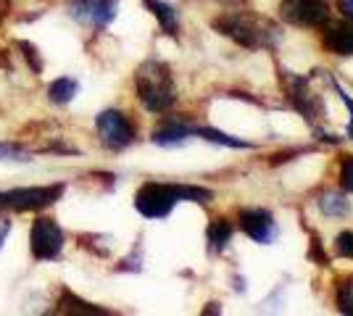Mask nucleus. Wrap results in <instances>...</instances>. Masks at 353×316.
Instances as JSON below:
<instances>
[{"label": "nucleus", "instance_id": "nucleus-1", "mask_svg": "<svg viewBox=\"0 0 353 316\" xmlns=\"http://www.w3.org/2000/svg\"><path fill=\"white\" fill-rule=\"evenodd\" d=\"M211 190L206 187H190V185H161V182H148L140 187L134 198V209L145 219H163L169 216L179 200H192V203H208Z\"/></svg>", "mask_w": 353, "mask_h": 316}, {"label": "nucleus", "instance_id": "nucleus-2", "mask_svg": "<svg viewBox=\"0 0 353 316\" xmlns=\"http://www.w3.org/2000/svg\"><path fill=\"white\" fill-rule=\"evenodd\" d=\"M134 85H137V98L148 111L163 114L174 105V76H172V69L161 61H145L134 74Z\"/></svg>", "mask_w": 353, "mask_h": 316}, {"label": "nucleus", "instance_id": "nucleus-3", "mask_svg": "<svg viewBox=\"0 0 353 316\" xmlns=\"http://www.w3.org/2000/svg\"><path fill=\"white\" fill-rule=\"evenodd\" d=\"M214 30L221 32L224 37L235 40L243 48H264L272 45V32H264V24L256 21L253 16L245 14H224L214 19Z\"/></svg>", "mask_w": 353, "mask_h": 316}, {"label": "nucleus", "instance_id": "nucleus-4", "mask_svg": "<svg viewBox=\"0 0 353 316\" xmlns=\"http://www.w3.org/2000/svg\"><path fill=\"white\" fill-rule=\"evenodd\" d=\"M66 185H45V187H16L0 193V211H43L63 196Z\"/></svg>", "mask_w": 353, "mask_h": 316}, {"label": "nucleus", "instance_id": "nucleus-5", "mask_svg": "<svg viewBox=\"0 0 353 316\" xmlns=\"http://www.w3.org/2000/svg\"><path fill=\"white\" fill-rule=\"evenodd\" d=\"M95 127H98L101 143H103L105 148H111V151H124V148H130L134 143V127L121 111L108 108L103 114H98Z\"/></svg>", "mask_w": 353, "mask_h": 316}, {"label": "nucleus", "instance_id": "nucleus-6", "mask_svg": "<svg viewBox=\"0 0 353 316\" xmlns=\"http://www.w3.org/2000/svg\"><path fill=\"white\" fill-rule=\"evenodd\" d=\"M30 245H32V256L37 258V261H53L63 251V229L53 219L40 216L32 224Z\"/></svg>", "mask_w": 353, "mask_h": 316}, {"label": "nucleus", "instance_id": "nucleus-7", "mask_svg": "<svg viewBox=\"0 0 353 316\" xmlns=\"http://www.w3.org/2000/svg\"><path fill=\"white\" fill-rule=\"evenodd\" d=\"M119 0H69V14L74 21L103 30L114 21Z\"/></svg>", "mask_w": 353, "mask_h": 316}, {"label": "nucleus", "instance_id": "nucleus-8", "mask_svg": "<svg viewBox=\"0 0 353 316\" xmlns=\"http://www.w3.org/2000/svg\"><path fill=\"white\" fill-rule=\"evenodd\" d=\"M282 19L301 27H319L330 19L327 0H282Z\"/></svg>", "mask_w": 353, "mask_h": 316}, {"label": "nucleus", "instance_id": "nucleus-9", "mask_svg": "<svg viewBox=\"0 0 353 316\" xmlns=\"http://www.w3.org/2000/svg\"><path fill=\"white\" fill-rule=\"evenodd\" d=\"M237 222H240V229L248 235L250 240L261 242V245H269L277 238V224H274L272 213L264 209H243Z\"/></svg>", "mask_w": 353, "mask_h": 316}, {"label": "nucleus", "instance_id": "nucleus-10", "mask_svg": "<svg viewBox=\"0 0 353 316\" xmlns=\"http://www.w3.org/2000/svg\"><path fill=\"white\" fill-rule=\"evenodd\" d=\"M282 79L288 82L290 103L295 105V111H298V114H303L309 121L316 119V116H319V111H322V103H319V98H316V95H311L309 92L306 79H303V76H290V74H285Z\"/></svg>", "mask_w": 353, "mask_h": 316}, {"label": "nucleus", "instance_id": "nucleus-11", "mask_svg": "<svg viewBox=\"0 0 353 316\" xmlns=\"http://www.w3.org/2000/svg\"><path fill=\"white\" fill-rule=\"evenodd\" d=\"M324 45L338 56H353V27L345 21H324Z\"/></svg>", "mask_w": 353, "mask_h": 316}, {"label": "nucleus", "instance_id": "nucleus-12", "mask_svg": "<svg viewBox=\"0 0 353 316\" xmlns=\"http://www.w3.org/2000/svg\"><path fill=\"white\" fill-rule=\"evenodd\" d=\"M192 135H195V127L185 124L182 119H166L159 129H153V143L161 148H176V145H185Z\"/></svg>", "mask_w": 353, "mask_h": 316}, {"label": "nucleus", "instance_id": "nucleus-13", "mask_svg": "<svg viewBox=\"0 0 353 316\" xmlns=\"http://www.w3.org/2000/svg\"><path fill=\"white\" fill-rule=\"evenodd\" d=\"M59 314H85V316H103L108 314L101 306H92V303L77 298L72 290H63L59 301Z\"/></svg>", "mask_w": 353, "mask_h": 316}, {"label": "nucleus", "instance_id": "nucleus-14", "mask_svg": "<svg viewBox=\"0 0 353 316\" xmlns=\"http://www.w3.org/2000/svg\"><path fill=\"white\" fill-rule=\"evenodd\" d=\"M77 92H79L77 79H72V76H61V79H56V82L48 87V98H50L53 103L66 105V103H72Z\"/></svg>", "mask_w": 353, "mask_h": 316}, {"label": "nucleus", "instance_id": "nucleus-15", "mask_svg": "<svg viewBox=\"0 0 353 316\" xmlns=\"http://www.w3.org/2000/svg\"><path fill=\"white\" fill-rule=\"evenodd\" d=\"M145 8L159 19V24L166 34H176V11L172 6H166L161 0H145Z\"/></svg>", "mask_w": 353, "mask_h": 316}, {"label": "nucleus", "instance_id": "nucleus-16", "mask_svg": "<svg viewBox=\"0 0 353 316\" xmlns=\"http://www.w3.org/2000/svg\"><path fill=\"white\" fill-rule=\"evenodd\" d=\"M195 135H201L208 143H219V145H227V148H250V143L240 140V137H230L219 132V129H211V127H195Z\"/></svg>", "mask_w": 353, "mask_h": 316}, {"label": "nucleus", "instance_id": "nucleus-17", "mask_svg": "<svg viewBox=\"0 0 353 316\" xmlns=\"http://www.w3.org/2000/svg\"><path fill=\"white\" fill-rule=\"evenodd\" d=\"M232 238V227L227 224L224 219H216V222H211L208 227V242H211V251H224L227 248V242Z\"/></svg>", "mask_w": 353, "mask_h": 316}, {"label": "nucleus", "instance_id": "nucleus-18", "mask_svg": "<svg viewBox=\"0 0 353 316\" xmlns=\"http://www.w3.org/2000/svg\"><path fill=\"white\" fill-rule=\"evenodd\" d=\"M319 209L327 213V216H343V213H348V200L345 196H340V193H330V196H324L319 200Z\"/></svg>", "mask_w": 353, "mask_h": 316}, {"label": "nucleus", "instance_id": "nucleus-19", "mask_svg": "<svg viewBox=\"0 0 353 316\" xmlns=\"http://www.w3.org/2000/svg\"><path fill=\"white\" fill-rule=\"evenodd\" d=\"M338 308L343 314L353 316V277L343 280L338 287Z\"/></svg>", "mask_w": 353, "mask_h": 316}, {"label": "nucleus", "instance_id": "nucleus-20", "mask_svg": "<svg viewBox=\"0 0 353 316\" xmlns=\"http://www.w3.org/2000/svg\"><path fill=\"white\" fill-rule=\"evenodd\" d=\"M19 50L24 53V59H27V63H30V69L34 72V74H40L43 72V59L37 56V50H34V45H30V43H19Z\"/></svg>", "mask_w": 353, "mask_h": 316}, {"label": "nucleus", "instance_id": "nucleus-21", "mask_svg": "<svg viewBox=\"0 0 353 316\" xmlns=\"http://www.w3.org/2000/svg\"><path fill=\"white\" fill-rule=\"evenodd\" d=\"M340 182H343V190L353 193V156H345V158H343V166H340Z\"/></svg>", "mask_w": 353, "mask_h": 316}, {"label": "nucleus", "instance_id": "nucleus-22", "mask_svg": "<svg viewBox=\"0 0 353 316\" xmlns=\"http://www.w3.org/2000/svg\"><path fill=\"white\" fill-rule=\"evenodd\" d=\"M0 158H8V161H30L27 153L16 145H8V143H0Z\"/></svg>", "mask_w": 353, "mask_h": 316}, {"label": "nucleus", "instance_id": "nucleus-23", "mask_svg": "<svg viewBox=\"0 0 353 316\" xmlns=\"http://www.w3.org/2000/svg\"><path fill=\"white\" fill-rule=\"evenodd\" d=\"M338 253L345 258H353V232H340L338 235Z\"/></svg>", "mask_w": 353, "mask_h": 316}, {"label": "nucleus", "instance_id": "nucleus-24", "mask_svg": "<svg viewBox=\"0 0 353 316\" xmlns=\"http://www.w3.org/2000/svg\"><path fill=\"white\" fill-rule=\"evenodd\" d=\"M338 8L343 11V16H345V19H353V0H340Z\"/></svg>", "mask_w": 353, "mask_h": 316}, {"label": "nucleus", "instance_id": "nucleus-25", "mask_svg": "<svg viewBox=\"0 0 353 316\" xmlns=\"http://www.w3.org/2000/svg\"><path fill=\"white\" fill-rule=\"evenodd\" d=\"M8 232H11V222L8 219H0V248H3V242L8 238Z\"/></svg>", "mask_w": 353, "mask_h": 316}, {"label": "nucleus", "instance_id": "nucleus-26", "mask_svg": "<svg viewBox=\"0 0 353 316\" xmlns=\"http://www.w3.org/2000/svg\"><path fill=\"white\" fill-rule=\"evenodd\" d=\"M332 85H335V82H332ZM335 87H338V85H335ZM338 92H340V98H343V103L351 108V135H353V101L348 98V92H345V90H340V87H338Z\"/></svg>", "mask_w": 353, "mask_h": 316}, {"label": "nucleus", "instance_id": "nucleus-27", "mask_svg": "<svg viewBox=\"0 0 353 316\" xmlns=\"http://www.w3.org/2000/svg\"><path fill=\"white\" fill-rule=\"evenodd\" d=\"M219 308H216V303H208V308H206V314H216Z\"/></svg>", "mask_w": 353, "mask_h": 316}]
</instances>
